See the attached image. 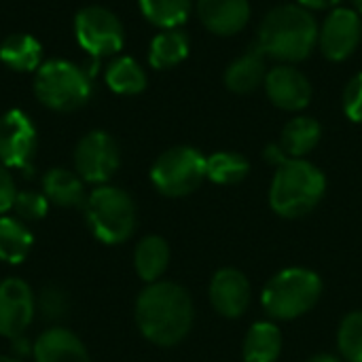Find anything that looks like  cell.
Wrapping results in <instances>:
<instances>
[{
	"label": "cell",
	"instance_id": "obj_1",
	"mask_svg": "<svg viewBox=\"0 0 362 362\" xmlns=\"http://www.w3.org/2000/svg\"><path fill=\"white\" fill-rule=\"evenodd\" d=\"M134 318L146 341L159 348H174L193 327V299L180 284L159 280L138 295Z\"/></svg>",
	"mask_w": 362,
	"mask_h": 362
},
{
	"label": "cell",
	"instance_id": "obj_2",
	"mask_svg": "<svg viewBox=\"0 0 362 362\" xmlns=\"http://www.w3.org/2000/svg\"><path fill=\"white\" fill-rule=\"evenodd\" d=\"M318 23L314 15L299 4L272 8L259 25V49L284 64H297L310 57L318 42Z\"/></svg>",
	"mask_w": 362,
	"mask_h": 362
},
{
	"label": "cell",
	"instance_id": "obj_3",
	"mask_svg": "<svg viewBox=\"0 0 362 362\" xmlns=\"http://www.w3.org/2000/svg\"><path fill=\"white\" fill-rule=\"evenodd\" d=\"M327 193L325 174L305 159H286L276 168L269 206L282 218H301L318 208Z\"/></svg>",
	"mask_w": 362,
	"mask_h": 362
},
{
	"label": "cell",
	"instance_id": "obj_4",
	"mask_svg": "<svg viewBox=\"0 0 362 362\" xmlns=\"http://www.w3.org/2000/svg\"><path fill=\"white\" fill-rule=\"evenodd\" d=\"M322 295V280L308 267L278 272L263 288L261 305L272 320H295L312 312Z\"/></svg>",
	"mask_w": 362,
	"mask_h": 362
},
{
	"label": "cell",
	"instance_id": "obj_5",
	"mask_svg": "<svg viewBox=\"0 0 362 362\" xmlns=\"http://www.w3.org/2000/svg\"><path fill=\"white\" fill-rule=\"evenodd\" d=\"M83 210L91 233L108 246L127 242L136 231V204L119 187L102 185L93 189Z\"/></svg>",
	"mask_w": 362,
	"mask_h": 362
},
{
	"label": "cell",
	"instance_id": "obj_6",
	"mask_svg": "<svg viewBox=\"0 0 362 362\" xmlns=\"http://www.w3.org/2000/svg\"><path fill=\"white\" fill-rule=\"evenodd\" d=\"M34 93L42 106L57 112H72L89 102L91 83L78 66L66 59H51L38 68Z\"/></svg>",
	"mask_w": 362,
	"mask_h": 362
},
{
	"label": "cell",
	"instance_id": "obj_7",
	"mask_svg": "<svg viewBox=\"0 0 362 362\" xmlns=\"http://www.w3.org/2000/svg\"><path fill=\"white\" fill-rule=\"evenodd\" d=\"M151 180L165 197L191 195L206 180V157L193 146L168 148L153 163Z\"/></svg>",
	"mask_w": 362,
	"mask_h": 362
},
{
	"label": "cell",
	"instance_id": "obj_8",
	"mask_svg": "<svg viewBox=\"0 0 362 362\" xmlns=\"http://www.w3.org/2000/svg\"><path fill=\"white\" fill-rule=\"evenodd\" d=\"M74 32L78 45L98 62L123 49L125 32L115 13L102 6H87L78 11L74 19Z\"/></svg>",
	"mask_w": 362,
	"mask_h": 362
},
{
	"label": "cell",
	"instance_id": "obj_9",
	"mask_svg": "<svg viewBox=\"0 0 362 362\" xmlns=\"http://www.w3.org/2000/svg\"><path fill=\"white\" fill-rule=\"evenodd\" d=\"M121 155L115 138L106 132H91L74 148V168L83 182L106 185L119 170Z\"/></svg>",
	"mask_w": 362,
	"mask_h": 362
},
{
	"label": "cell",
	"instance_id": "obj_10",
	"mask_svg": "<svg viewBox=\"0 0 362 362\" xmlns=\"http://www.w3.org/2000/svg\"><path fill=\"white\" fill-rule=\"evenodd\" d=\"M36 314V297L21 278L0 282V337H23Z\"/></svg>",
	"mask_w": 362,
	"mask_h": 362
},
{
	"label": "cell",
	"instance_id": "obj_11",
	"mask_svg": "<svg viewBox=\"0 0 362 362\" xmlns=\"http://www.w3.org/2000/svg\"><path fill=\"white\" fill-rule=\"evenodd\" d=\"M362 21L356 8H333L318 30V45L327 59L344 62L361 45Z\"/></svg>",
	"mask_w": 362,
	"mask_h": 362
},
{
	"label": "cell",
	"instance_id": "obj_12",
	"mask_svg": "<svg viewBox=\"0 0 362 362\" xmlns=\"http://www.w3.org/2000/svg\"><path fill=\"white\" fill-rule=\"evenodd\" d=\"M36 153L34 123L21 110H8L0 117V163L15 170H28Z\"/></svg>",
	"mask_w": 362,
	"mask_h": 362
},
{
	"label": "cell",
	"instance_id": "obj_13",
	"mask_svg": "<svg viewBox=\"0 0 362 362\" xmlns=\"http://www.w3.org/2000/svg\"><path fill=\"white\" fill-rule=\"evenodd\" d=\"M263 85H265V93L272 100V104L282 110H288V112L303 110L312 100V85H310L308 76L288 64L267 70Z\"/></svg>",
	"mask_w": 362,
	"mask_h": 362
},
{
	"label": "cell",
	"instance_id": "obj_14",
	"mask_svg": "<svg viewBox=\"0 0 362 362\" xmlns=\"http://www.w3.org/2000/svg\"><path fill=\"white\" fill-rule=\"evenodd\" d=\"M250 282L235 267H223L210 282V303L223 318H240L250 305Z\"/></svg>",
	"mask_w": 362,
	"mask_h": 362
},
{
	"label": "cell",
	"instance_id": "obj_15",
	"mask_svg": "<svg viewBox=\"0 0 362 362\" xmlns=\"http://www.w3.org/2000/svg\"><path fill=\"white\" fill-rule=\"evenodd\" d=\"M197 17L206 30L218 36H233L250 19L248 0H197Z\"/></svg>",
	"mask_w": 362,
	"mask_h": 362
},
{
	"label": "cell",
	"instance_id": "obj_16",
	"mask_svg": "<svg viewBox=\"0 0 362 362\" xmlns=\"http://www.w3.org/2000/svg\"><path fill=\"white\" fill-rule=\"evenodd\" d=\"M32 356L34 362H91L85 344L64 327L40 333L32 346Z\"/></svg>",
	"mask_w": 362,
	"mask_h": 362
},
{
	"label": "cell",
	"instance_id": "obj_17",
	"mask_svg": "<svg viewBox=\"0 0 362 362\" xmlns=\"http://www.w3.org/2000/svg\"><path fill=\"white\" fill-rule=\"evenodd\" d=\"M42 195L49 204L59 208H85L87 193L83 178L76 172L53 168L42 176Z\"/></svg>",
	"mask_w": 362,
	"mask_h": 362
},
{
	"label": "cell",
	"instance_id": "obj_18",
	"mask_svg": "<svg viewBox=\"0 0 362 362\" xmlns=\"http://www.w3.org/2000/svg\"><path fill=\"white\" fill-rule=\"evenodd\" d=\"M265 53L255 47L248 53L233 59L225 72V85L235 93H250L259 89L265 83L267 66H265Z\"/></svg>",
	"mask_w": 362,
	"mask_h": 362
},
{
	"label": "cell",
	"instance_id": "obj_19",
	"mask_svg": "<svg viewBox=\"0 0 362 362\" xmlns=\"http://www.w3.org/2000/svg\"><path fill=\"white\" fill-rule=\"evenodd\" d=\"M170 265V246L161 235H146L136 244L134 267L146 284L159 282Z\"/></svg>",
	"mask_w": 362,
	"mask_h": 362
},
{
	"label": "cell",
	"instance_id": "obj_20",
	"mask_svg": "<svg viewBox=\"0 0 362 362\" xmlns=\"http://www.w3.org/2000/svg\"><path fill=\"white\" fill-rule=\"evenodd\" d=\"M320 136H322V127L316 119L295 117L284 125L278 144L282 146L288 159H303L318 146Z\"/></svg>",
	"mask_w": 362,
	"mask_h": 362
},
{
	"label": "cell",
	"instance_id": "obj_21",
	"mask_svg": "<svg viewBox=\"0 0 362 362\" xmlns=\"http://www.w3.org/2000/svg\"><path fill=\"white\" fill-rule=\"evenodd\" d=\"M282 352V333L280 329L269 322L261 320L255 322L246 337H244V362H276Z\"/></svg>",
	"mask_w": 362,
	"mask_h": 362
},
{
	"label": "cell",
	"instance_id": "obj_22",
	"mask_svg": "<svg viewBox=\"0 0 362 362\" xmlns=\"http://www.w3.org/2000/svg\"><path fill=\"white\" fill-rule=\"evenodd\" d=\"M34 246V235L17 216H0V261L19 265L28 259Z\"/></svg>",
	"mask_w": 362,
	"mask_h": 362
},
{
	"label": "cell",
	"instance_id": "obj_23",
	"mask_svg": "<svg viewBox=\"0 0 362 362\" xmlns=\"http://www.w3.org/2000/svg\"><path fill=\"white\" fill-rule=\"evenodd\" d=\"M0 59L17 72H32L40 66L42 47L30 34H11L0 45Z\"/></svg>",
	"mask_w": 362,
	"mask_h": 362
},
{
	"label": "cell",
	"instance_id": "obj_24",
	"mask_svg": "<svg viewBox=\"0 0 362 362\" xmlns=\"http://www.w3.org/2000/svg\"><path fill=\"white\" fill-rule=\"evenodd\" d=\"M187 55H189L187 34L180 32L178 28L176 30H163L151 42L148 62L157 70H168V68H174L180 62H185Z\"/></svg>",
	"mask_w": 362,
	"mask_h": 362
},
{
	"label": "cell",
	"instance_id": "obj_25",
	"mask_svg": "<svg viewBox=\"0 0 362 362\" xmlns=\"http://www.w3.org/2000/svg\"><path fill=\"white\" fill-rule=\"evenodd\" d=\"M250 174V163L244 155L231 151H218L206 157V178L214 185H238Z\"/></svg>",
	"mask_w": 362,
	"mask_h": 362
},
{
	"label": "cell",
	"instance_id": "obj_26",
	"mask_svg": "<svg viewBox=\"0 0 362 362\" xmlns=\"http://www.w3.org/2000/svg\"><path fill=\"white\" fill-rule=\"evenodd\" d=\"M106 83L115 93L136 95L146 87V74L134 57H119L108 66Z\"/></svg>",
	"mask_w": 362,
	"mask_h": 362
},
{
	"label": "cell",
	"instance_id": "obj_27",
	"mask_svg": "<svg viewBox=\"0 0 362 362\" xmlns=\"http://www.w3.org/2000/svg\"><path fill=\"white\" fill-rule=\"evenodd\" d=\"M144 17L163 30H176L191 13V0H140Z\"/></svg>",
	"mask_w": 362,
	"mask_h": 362
},
{
	"label": "cell",
	"instance_id": "obj_28",
	"mask_svg": "<svg viewBox=\"0 0 362 362\" xmlns=\"http://www.w3.org/2000/svg\"><path fill=\"white\" fill-rule=\"evenodd\" d=\"M337 346L341 358L348 362H362V310L350 312L337 331Z\"/></svg>",
	"mask_w": 362,
	"mask_h": 362
},
{
	"label": "cell",
	"instance_id": "obj_29",
	"mask_svg": "<svg viewBox=\"0 0 362 362\" xmlns=\"http://www.w3.org/2000/svg\"><path fill=\"white\" fill-rule=\"evenodd\" d=\"M13 212L23 223H36L49 212V202L38 191H19L13 204Z\"/></svg>",
	"mask_w": 362,
	"mask_h": 362
},
{
	"label": "cell",
	"instance_id": "obj_30",
	"mask_svg": "<svg viewBox=\"0 0 362 362\" xmlns=\"http://www.w3.org/2000/svg\"><path fill=\"white\" fill-rule=\"evenodd\" d=\"M36 310L45 320H62L68 314V295L59 286H45L36 299Z\"/></svg>",
	"mask_w": 362,
	"mask_h": 362
},
{
	"label": "cell",
	"instance_id": "obj_31",
	"mask_svg": "<svg viewBox=\"0 0 362 362\" xmlns=\"http://www.w3.org/2000/svg\"><path fill=\"white\" fill-rule=\"evenodd\" d=\"M344 110L354 123H362V72L348 83L344 91Z\"/></svg>",
	"mask_w": 362,
	"mask_h": 362
},
{
	"label": "cell",
	"instance_id": "obj_32",
	"mask_svg": "<svg viewBox=\"0 0 362 362\" xmlns=\"http://www.w3.org/2000/svg\"><path fill=\"white\" fill-rule=\"evenodd\" d=\"M15 197H17L15 180L8 172V168L0 163V216H4L8 210H13Z\"/></svg>",
	"mask_w": 362,
	"mask_h": 362
},
{
	"label": "cell",
	"instance_id": "obj_33",
	"mask_svg": "<svg viewBox=\"0 0 362 362\" xmlns=\"http://www.w3.org/2000/svg\"><path fill=\"white\" fill-rule=\"evenodd\" d=\"M265 159H267L272 165H276V168H278V165H280V163H284L288 157L284 155L282 146H280L278 142H274V144H267V146H265Z\"/></svg>",
	"mask_w": 362,
	"mask_h": 362
},
{
	"label": "cell",
	"instance_id": "obj_34",
	"mask_svg": "<svg viewBox=\"0 0 362 362\" xmlns=\"http://www.w3.org/2000/svg\"><path fill=\"white\" fill-rule=\"evenodd\" d=\"M341 0H297L299 6L308 8L310 13L312 11H327V8H335Z\"/></svg>",
	"mask_w": 362,
	"mask_h": 362
},
{
	"label": "cell",
	"instance_id": "obj_35",
	"mask_svg": "<svg viewBox=\"0 0 362 362\" xmlns=\"http://www.w3.org/2000/svg\"><path fill=\"white\" fill-rule=\"evenodd\" d=\"M305 362H341L339 356H333V354H316L312 358H308Z\"/></svg>",
	"mask_w": 362,
	"mask_h": 362
},
{
	"label": "cell",
	"instance_id": "obj_36",
	"mask_svg": "<svg viewBox=\"0 0 362 362\" xmlns=\"http://www.w3.org/2000/svg\"><path fill=\"white\" fill-rule=\"evenodd\" d=\"M352 2H354L356 11H358V13H361V15H362V0H352Z\"/></svg>",
	"mask_w": 362,
	"mask_h": 362
},
{
	"label": "cell",
	"instance_id": "obj_37",
	"mask_svg": "<svg viewBox=\"0 0 362 362\" xmlns=\"http://www.w3.org/2000/svg\"><path fill=\"white\" fill-rule=\"evenodd\" d=\"M0 362H19L17 358H11V356H0Z\"/></svg>",
	"mask_w": 362,
	"mask_h": 362
}]
</instances>
